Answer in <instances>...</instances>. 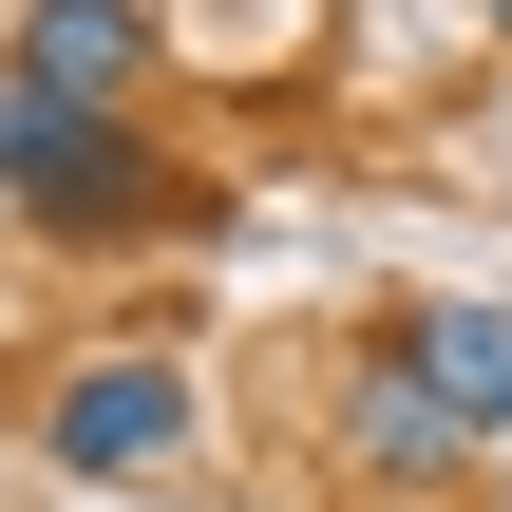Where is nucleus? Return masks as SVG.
Segmentation results:
<instances>
[{
	"label": "nucleus",
	"mask_w": 512,
	"mask_h": 512,
	"mask_svg": "<svg viewBox=\"0 0 512 512\" xmlns=\"http://www.w3.org/2000/svg\"><path fill=\"white\" fill-rule=\"evenodd\" d=\"M0 209H19L57 266H95V247L190 228L209 190H190V171H152V152H133V114H57V95H19V76H0Z\"/></svg>",
	"instance_id": "obj_1"
},
{
	"label": "nucleus",
	"mask_w": 512,
	"mask_h": 512,
	"mask_svg": "<svg viewBox=\"0 0 512 512\" xmlns=\"http://www.w3.org/2000/svg\"><path fill=\"white\" fill-rule=\"evenodd\" d=\"M19 437H38L57 475H95V494H152V475L209 456V380H190L171 342H76V361H38Z\"/></svg>",
	"instance_id": "obj_2"
},
{
	"label": "nucleus",
	"mask_w": 512,
	"mask_h": 512,
	"mask_svg": "<svg viewBox=\"0 0 512 512\" xmlns=\"http://www.w3.org/2000/svg\"><path fill=\"white\" fill-rule=\"evenodd\" d=\"M152 57H171V19H152V0H19V19H0V76H19V95H57V114H133V95H152Z\"/></svg>",
	"instance_id": "obj_3"
},
{
	"label": "nucleus",
	"mask_w": 512,
	"mask_h": 512,
	"mask_svg": "<svg viewBox=\"0 0 512 512\" xmlns=\"http://www.w3.org/2000/svg\"><path fill=\"white\" fill-rule=\"evenodd\" d=\"M380 342L418 361V399H437L456 437H512V304H399Z\"/></svg>",
	"instance_id": "obj_4"
},
{
	"label": "nucleus",
	"mask_w": 512,
	"mask_h": 512,
	"mask_svg": "<svg viewBox=\"0 0 512 512\" xmlns=\"http://www.w3.org/2000/svg\"><path fill=\"white\" fill-rule=\"evenodd\" d=\"M342 456H361V475H399V494H437L475 437L418 399V361H399V342H361V380H342Z\"/></svg>",
	"instance_id": "obj_5"
},
{
	"label": "nucleus",
	"mask_w": 512,
	"mask_h": 512,
	"mask_svg": "<svg viewBox=\"0 0 512 512\" xmlns=\"http://www.w3.org/2000/svg\"><path fill=\"white\" fill-rule=\"evenodd\" d=\"M475 19H494V38H512V0H475Z\"/></svg>",
	"instance_id": "obj_6"
}]
</instances>
